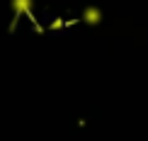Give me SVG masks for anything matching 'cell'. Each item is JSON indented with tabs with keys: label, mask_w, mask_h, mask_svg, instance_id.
<instances>
[{
	"label": "cell",
	"mask_w": 148,
	"mask_h": 141,
	"mask_svg": "<svg viewBox=\"0 0 148 141\" xmlns=\"http://www.w3.org/2000/svg\"><path fill=\"white\" fill-rule=\"evenodd\" d=\"M83 22L90 24V27H97V24L102 22V10L95 8V5H88V8L83 10Z\"/></svg>",
	"instance_id": "cell-1"
},
{
	"label": "cell",
	"mask_w": 148,
	"mask_h": 141,
	"mask_svg": "<svg viewBox=\"0 0 148 141\" xmlns=\"http://www.w3.org/2000/svg\"><path fill=\"white\" fill-rule=\"evenodd\" d=\"M12 10L17 12V15H22V12H32L34 8V0H10Z\"/></svg>",
	"instance_id": "cell-2"
}]
</instances>
